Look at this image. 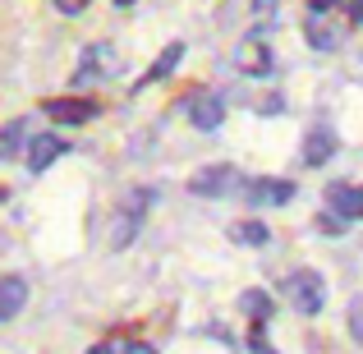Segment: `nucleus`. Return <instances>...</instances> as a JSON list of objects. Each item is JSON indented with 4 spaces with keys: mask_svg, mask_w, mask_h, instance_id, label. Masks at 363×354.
I'll return each mask as SVG.
<instances>
[{
    "mask_svg": "<svg viewBox=\"0 0 363 354\" xmlns=\"http://www.w3.org/2000/svg\"><path fill=\"white\" fill-rule=\"evenodd\" d=\"M285 299L313 318V313H322V304H327V285H322V276L313 272V267H299V272L285 276Z\"/></svg>",
    "mask_w": 363,
    "mask_h": 354,
    "instance_id": "nucleus-1",
    "label": "nucleus"
},
{
    "mask_svg": "<svg viewBox=\"0 0 363 354\" xmlns=\"http://www.w3.org/2000/svg\"><path fill=\"white\" fill-rule=\"evenodd\" d=\"M350 18H354V23H363V0H350Z\"/></svg>",
    "mask_w": 363,
    "mask_h": 354,
    "instance_id": "nucleus-20",
    "label": "nucleus"
},
{
    "mask_svg": "<svg viewBox=\"0 0 363 354\" xmlns=\"http://www.w3.org/2000/svg\"><path fill=\"white\" fill-rule=\"evenodd\" d=\"M189 120H194V129L212 133L216 124L225 120V101L216 97V92H194V97H189Z\"/></svg>",
    "mask_w": 363,
    "mask_h": 354,
    "instance_id": "nucleus-6",
    "label": "nucleus"
},
{
    "mask_svg": "<svg viewBox=\"0 0 363 354\" xmlns=\"http://www.w3.org/2000/svg\"><path fill=\"white\" fill-rule=\"evenodd\" d=\"M350 331L363 341V304H354V309H350Z\"/></svg>",
    "mask_w": 363,
    "mask_h": 354,
    "instance_id": "nucleus-17",
    "label": "nucleus"
},
{
    "mask_svg": "<svg viewBox=\"0 0 363 354\" xmlns=\"http://www.w3.org/2000/svg\"><path fill=\"white\" fill-rule=\"evenodd\" d=\"M88 354H116V350H111V345H92Z\"/></svg>",
    "mask_w": 363,
    "mask_h": 354,
    "instance_id": "nucleus-22",
    "label": "nucleus"
},
{
    "mask_svg": "<svg viewBox=\"0 0 363 354\" xmlns=\"http://www.w3.org/2000/svg\"><path fill=\"white\" fill-rule=\"evenodd\" d=\"M46 116L55 124H88L97 116V101H83V97H51L46 101Z\"/></svg>",
    "mask_w": 363,
    "mask_h": 354,
    "instance_id": "nucleus-7",
    "label": "nucleus"
},
{
    "mask_svg": "<svg viewBox=\"0 0 363 354\" xmlns=\"http://www.w3.org/2000/svg\"><path fill=\"white\" fill-rule=\"evenodd\" d=\"M248 354H276V350H272V341H267L262 331H253V336H248Z\"/></svg>",
    "mask_w": 363,
    "mask_h": 354,
    "instance_id": "nucleus-16",
    "label": "nucleus"
},
{
    "mask_svg": "<svg viewBox=\"0 0 363 354\" xmlns=\"http://www.w3.org/2000/svg\"><path fill=\"white\" fill-rule=\"evenodd\" d=\"M55 5H60V9H65V14H79V9H83V5H88V0H55Z\"/></svg>",
    "mask_w": 363,
    "mask_h": 354,
    "instance_id": "nucleus-18",
    "label": "nucleus"
},
{
    "mask_svg": "<svg viewBox=\"0 0 363 354\" xmlns=\"http://www.w3.org/2000/svg\"><path fill=\"white\" fill-rule=\"evenodd\" d=\"M331 5H336V0H308V14H327Z\"/></svg>",
    "mask_w": 363,
    "mask_h": 354,
    "instance_id": "nucleus-19",
    "label": "nucleus"
},
{
    "mask_svg": "<svg viewBox=\"0 0 363 354\" xmlns=\"http://www.w3.org/2000/svg\"><path fill=\"white\" fill-rule=\"evenodd\" d=\"M124 354H157V350H152V345H129Z\"/></svg>",
    "mask_w": 363,
    "mask_h": 354,
    "instance_id": "nucleus-21",
    "label": "nucleus"
},
{
    "mask_svg": "<svg viewBox=\"0 0 363 354\" xmlns=\"http://www.w3.org/2000/svg\"><path fill=\"white\" fill-rule=\"evenodd\" d=\"M143 203H152L147 189H143L138 198H129V203L116 212V226H111V248H129V239L138 235V226H143V212H147Z\"/></svg>",
    "mask_w": 363,
    "mask_h": 354,
    "instance_id": "nucleus-2",
    "label": "nucleus"
},
{
    "mask_svg": "<svg viewBox=\"0 0 363 354\" xmlns=\"http://www.w3.org/2000/svg\"><path fill=\"white\" fill-rule=\"evenodd\" d=\"M28 304V281L23 276H0V322H9Z\"/></svg>",
    "mask_w": 363,
    "mask_h": 354,
    "instance_id": "nucleus-10",
    "label": "nucleus"
},
{
    "mask_svg": "<svg viewBox=\"0 0 363 354\" xmlns=\"http://www.w3.org/2000/svg\"><path fill=\"white\" fill-rule=\"evenodd\" d=\"M240 309H244V313H253L257 322H267V318H272V299H267L262 290H248L244 299H240Z\"/></svg>",
    "mask_w": 363,
    "mask_h": 354,
    "instance_id": "nucleus-15",
    "label": "nucleus"
},
{
    "mask_svg": "<svg viewBox=\"0 0 363 354\" xmlns=\"http://www.w3.org/2000/svg\"><path fill=\"white\" fill-rule=\"evenodd\" d=\"M230 239H235V244H248V248H262L272 235H267L262 221H235L230 226Z\"/></svg>",
    "mask_w": 363,
    "mask_h": 354,
    "instance_id": "nucleus-13",
    "label": "nucleus"
},
{
    "mask_svg": "<svg viewBox=\"0 0 363 354\" xmlns=\"http://www.w3.org/2000/svg\"><path fill=\"white\" fill-rule=\"evenodd\" d=\"M28 138V120H9L5 129H0V157H14L18 148H23Z\"/></svg>",
    "mask_w": 363,
    "mask_h": 354,
    "instance_id": "nucleus-14",
    "label": "nucleus"
},
{
    "mask_svg": "<svg viewBox=\"0 0 363 354\" xmlns=\"http://www.w3.org/2000/svg\"><path fill=\"white\" fill-rule=\"evenodd\" d=\"M235 166H203L194 179H189V194H198V198H221V194H230L235 189Z\"/></svg>",
    "mask_w": 363,
    "mask_h": 354,
    "instance_id": "nucleus-5",
    "label": "nucleus"
},
{
    "mask_svg": "<svg viewBox=\"0 0 363 354\" xmlns=\"http://www.w3.org/2000/svg\"><path fill=\"white\" fill-rule=\"evenodd\" d=\"M294 198L290 179H248L244 184V203L248 207H285Z\"/></svg>",
    "mask_w": 363,
    "mask_h": 354,
    "instance_id": "nucleus-3",
    "label": "nucleus"
},
{
    "mask_svg": "<svg viewBox=\"0 0 363 354\" xmlns=\"http://www.w3.org/2000/svg\"><path fill=\"white\" fill-rule=\"evenodd\" d=\"M327 207L340 221H363V189L354 184H331L327 189Z\"/></svg>",
    "mask_w": 363,
    "mask_h": 354,
    "instance_id": "nucleus-8",
    "label": "nucleus"
},
{
    "mask_svg": "<svg viewBox=\"0 0 363 354\" xmlns=\"http://www.w3.org/2000/svg\"><path fill=\"white\" fill-rule=\"evenodd\" d=\"M65 152H69V143H65L60 133H33V138H28V170L42 175V170H51V161H60Z\"/></svg>",
    "mask_w": 363,
    "mask_h": 354,
    "instance_id": "nucleus-4",
    "label": "nucleus"
},
{
    "mask_svg": "<svg viewBox=\"0 0 363 354\" xmlns=\"http://www.w3.org/2000/svg\"><path fill=\"white\" fill-rule=\"evenodd\" d=\"M179 60H184V42H170L166 51L157 55V65H152V70L138 79V88H147V83H161L166 74H175V65H179Z\"/></svg>",
    "mask_w": 363,
    "mask_h": 354,
    "instance_id": "nucleus-11",
    "label": "nucleus"
},
{
    "mask_svg": "<svg viewBox=\"0 0 363 354\" xmlns=\"http://www.w3.org/2000/svg\"><path fill=\"white\" fill-rule=\"evenodd\" d=\"M331 157H336V133H331L327 124H313L308 138H303V161H308V166H327Z\"/></svg>",
    "mask_w": 363,
    "mask_h": 354,
    "instance_id": "nucleus-9",
    "label": "nucleus"
},
{
    "mask_svg": "<svg viewBox=\"0 0 363 354\" xmlns=\"http://www.w3.org/2000/svg\"><path fill=\"white\" fill-rule=\"evenodd\" d=\"M240 65H244V74H257V79H267V74H272V51H267L262 42H248L244 51H240Z\"/></svg>",
    "mask_w": 363,
    "mask_h": 354,
    "instance_id": "nucleus-12",
    "label": "nucleus"
},
{
    "mask_svg": "<svg viewBox=\"0 0 363 354\" xmlns=\"http://www.w3.org/2000/svg\"><path fill=\"white\" fill-rule=\"evenodd\" d=\"M116 5H133V0H116Z\"/></svg>",
    "mask_w": 363,
    "mask_h": 354,
    "instance_id": "nucleus-23",
    "label": "nucleus"
}]
</instances>
